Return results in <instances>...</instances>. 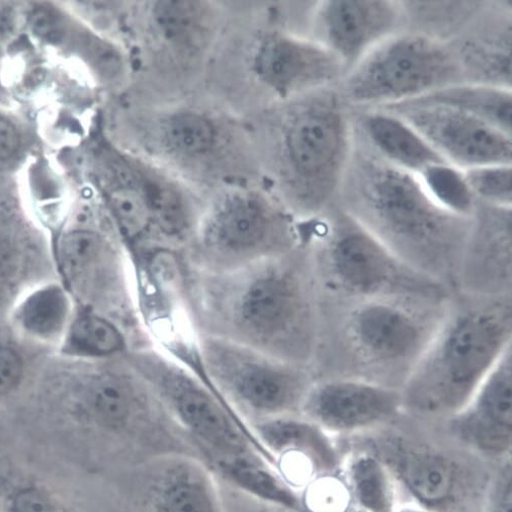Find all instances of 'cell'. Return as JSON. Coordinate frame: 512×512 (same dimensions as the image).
I'll return each instance as SVG.
<instances>
[{
    "label": "cell",
    "instance_id": "f1b7e54d",
    "mask_svg": "<svg viewBox=\"0 0 512 512\" xmlns=\"http://www.w3.org/2000/svg\"><path fill=\"white\" fill-rule=\"evenodd\" d=\"M420 175L425 190L441 207L459 217H474L478 200L463 173L450 164H434Z\"/></svg>",
    "mask_w": 512,
    "mask_h": 512
},
{
    "label": "cell",
    "instance_id": "30bf717a",
    "mask_svg": "<svg viewBox=\"0 0 512 512\" xmlns=\"http://www.w3.org/2000/svg\"><path fill=\"white\" fill-rule=\"evenodd\" d=\"M341 325L346 355L358 377L402 390L450 309L403 298L352 301Z\"/></svg>",
    "mask_w": 512,
    "mask_h": 512
},
{
    "label": "cell",
    "instance_id": "4dcf8cb0",
    "mask_svg": "<svg viewBox=\"0 0 512 512\" xmlns=\"http://www.w3.org/2000/svg\"><path fill=\"white\" fill-rule=\"evenodd\" d=\"M464 177L478 201L511 208V164L472 167L466 170Z\"/></svg>",
    "mask_w": 512,
    "mask_h": 512
},
{
    "label": "cell",
    "instance_id": "9a60e30c",
    "mask_svg": "<svg viewBox=\"0 0 512 512\" xmlns=\"http://www.w3.org/2000/svg\"><path fill=\"white\" fill-rule=\"evenodd\" d=\"M381 107L409 124L448 161L469 168L511 164V136L475 116L449 107L410 102Z\"/></svg>",
    "mask_w": 512,
    "mask_h": 512
},
{
    "label": "cell",
    "instance_id": "603a6c76",
    "mask_svg": "<svg viewBox=\"0 0 512 512\" xmlns=\"http://www.w3.org/2000/svg\"><path fill=\"white\" fill-rule=\"evenodd\" d=\"M359 123L374 152L408 172L421 173L430 165L449 164L428 141L392 113H364Z\"/></svg>",
    "mask_w": 512,
    "mask_h": 512
},
{
    "label": "cell",
    "instance_id": "8fae6325",
    "mask_svg": "<svg viewBox=\"0 0 512 512\" xmlns=\"http://www.w3.org/2000/svg\"><path fill=\"white\" fill-rule=\"evenodd\" d=\"M198 338L204 377L248 424L300 413L313 385L308 368L224 338Z\"/></svg>",
    "mask_w": 512,
    "mask_h": 512
},
{
    "label": "cell",
    "instance_id": "d4e9b609",
    "mask_svg": "<svg viewBox=\"0 0 512 512\" xmlns=\"http://www.w3.org/2000/svg\"><path fill=\"white\" fill-rule=\"evenodd\" d=\"M406 102L457 109L511 136L512 97L511 92L504 88L462 83Z\"/></svg>",
    "mask_w": 512,
    "mask_h": 512
},
{
    "label": "cell",
    "instance_id": "4316f807",
    "mask_svg": "<svg viewBox=\"0 0 512 512\" xmlns=\"http://www.w3.org/2000/svg\"><path fill=\"white\" fill-rule=\"evenodd\" d=\"M349 481L363 512H395L393 477L385 462L370 453L354 457L349 465Z\"/></svg>",
    "mask_w": 512,
    "mask_h": 512
},
{
    "label": "cell",
    "instance_id": "f546056e",
    "mask_svg": "<svg viewBox=\"0 0 512 512\" xmlns=\"http://www.w3.org/2000/svg\"><path fill=\"white\" fill-rule=\"evenodd\" d=\"M0 512L71 511L49 484L32 476H22L0 488Z\"/></svg>",
    "mask_w": 512,
    "mask_h": 512
},
{
    "label": "cell",
    "instance_id": "9c48e42d",
    "mask_svg": "<svg viewBox=\"0 0 512 512\" xmlns=\"http://www.w3.org/2000/svg\"><path fill=\"white\" fill-rule=\"evenodd\" d=\"M314 221L315 267L329 291L350 302L376 298L447 302V286L403 262L346 210Z\"/></svg>",
    "mask_w": 512,
    "mask_h": 512
},
{
    "label": "cell",
    "instance_id": "83f0119b",
    "mask_svg": "<svg viewBox=\"0 0 512 512\" xmlns=\"http://www.w3.org/2000/svg\"><path fill=\"white\" fill-rule=\"evenodd\" d=\"M66 347L70 354L76 356L106 359L124 354L127 340L110 320L96 314H84L71 325Z\"/></svg>",
    "mask_w": 512,
    "mask_h": 512
},
{
    "label": "cell",
    "instance_id": "5b68a950",
    "mask_svg": "<svg viewBox=\"0 0 512 512\" xmlns=\"http://www.w3.org/2000/svg\"><path fill=\"white\" fill-rule=\"evenodd\" d=\"M511 331L509 300L486 298L449 310L402 387L404 407L424 415H456L511 348Z\"/></svg>",
    "mask_w": 512,
    "mask_h": 512
},
{
    "label": "cell",
    "instance_id": "836d02e7",
    "mask_svg": "<svg viewBox=\"0 0 512 512\" xmlns=\"http://www.w3.org/2000/svg\"><path fill=\"white\" fill-rule=\"evenodd\" d=\"M20 147V136L13 124L0 118V166L9 164Z\"/></svg>",
    "mask_w": 512,
    "mask_h": 512
},
{
    "label": "cell",
    "instance_id": "d6986e66",
    "mask_svg": "<svg viewBox=\"0 0 512 512\" xmlns=\"http://www.w3.org/2000/svg\"><path fill=\"white\" fill-rule=\"evenodd\" d=\"M457 283L478 297L511 291V208L478 201Z\"/></svg>",
    "mask_w": 512,
    "mask_h": 512
},
{
    "label": "cell",
    "instance_id": "cb8c5ba5",
    "mask_svg": "<svg viewBox=\"0 0 512 512\" xmlns=\"http://www.w3.org/2000/svg\"><path fill=\"white\" fill-rule=\"evenodd\" d=\"M60 249L63 267L71 278L97 282L104 290L115 281L122 266L115 248L94 231L66 234Z\"/></svg>",
    "mask_w": 512,
    "mask_h": 512
},
{
    "label": "cell",
    "instance_id": "7c38bea8",
    "mask_svg": "<svg viewBox=\"0 0 512 512\" xmlns=\"http://www.w3.org/2000/svg\"><path fill=\"white\" fill-rule=\"evenodd\" d=\"M465 76L458 51L426 36L404 35L362 59L343 96L354 104H398L452 87Z\"/></svg>",
    "mask_w": 512,
    "mask_h": 512
},
{
    "label": "cell",
    "instance_id": "52a82bcc",
    "mask_svg": "<svg viewBox=\"0 0 512 512\" xmlns=\"http://www.w3.org/2000/svg\"><path fill=\"white\" fill-rule=\"evenodd\" d=\"M124 357L180 426L204 464L264 457L276 465L250 425L199 373L152 348H136Z\"/></svg>",
    "mask_w": 512,
    "mask_h": 512
},
{
    "label": "cell",
    "instance_id": "ffe728a7",
    "mask_svg": "<svg viewBox=\"0 0 512 512\" xmlns=\"http://www.w3.org/2000/svg\"><path fill=\"white\" fill-rule=\"evenodd\" d=\"M453 419L457 435L478 451L498 457L511 450V348L504 353L468 404Z\"/></svg>",
    "mask_w": 512,
    "mask_h": 512
},
{
    "label": "cell",
    "instance_id": "7402d4cb",
    "mask_svg": "<svg viewBox=\"0 0 512 512\" xmlns=\"http://www.w3.org/2000/svg\"><path fill=\"white\" fill-rule=\"evenodd\" d=\"M249 425L274 457L283 478L298 463H306L317 472H330L337 465V456L327 433L303 415H284Z\"/></svg>",
    "mask_w": 512,
    "mask_h": 512
},
{
    "label": "cell",
    "instance_id": "ac0fdd59",
    "mask_svg": "<svg viewBox=\"0 0 512 512\" xmlns=\"http://www.w3.org/2000/svg\"><path fill=\"white\" fill-rule=\"evenodd\" d=\"M139 469L147 512H229L218 479L195 456L166 455Z\"/></svg>",
    "mask_w": 512,
    "mask_h": 512
},
{
    "label": "cell",
    "instance_id": "44dd1931",
    "mask_svg": "<svg viewBox=\"0 0 512 512\" xmlns=\"http://www.w3.org/2000/svg\"><path fill=\"white\" fill-rule=\"evenodd\" d=\"M402 12L391 2L333 0L323 5L317 29L324 46L346 69L358 64L365 53L402 23Z\"/></svg>",
    "mask_w": 512,
    "mask_h": 512
},
{
    "label": "cell",
    "instance_id": "8d00e7d4",
    "mask_svg": "<svg viewBox=\"0 0 512 512\" xmlns=\"http://www.w3.org/2000/svg\"><path fill=\"white\" fill-rule=\"evenodd\" d=\"M361 512H363V511H361Z\"/></svg>",
    "mask_w": 512,
    "mask_h": 512
},
{
    "label": "cell",
    "instance_id": "6da1fadb",
    "mask_svg": "<svg viewBox=\"0 0 512 512\" xmlns=\"http://www.w3.org/2000/svg\"><path fill=\"white\" fill-rule=\"evenodd\" d=\"M297 249L233 272L197 271L190 277L186 299L200 334L307 368L317 348L318 322Z\"/></svg>",
    "mask_w": 512,
    "mask_h": 512
},
{
    "label": "cell",
    "instance_id": "277c9868",
    "mask_svg": "<svg viewBox=\"0 0 512 512\" xmlns=\"http://www.w3.org/2000/svg\"><path fill=\"white\" fill-rule=\"evenodd\" d=\"M346 211L416 271L449 287L457 283L473 218L441 207L411 172L375 152L351 157Z\"/></svg>",
    "mask_w": 512,
    "mask_h": 512
},
{
    "label": "cell",
    "instance_id": "e0dca14e",
    "mask_svg": "<svg viewBox=\"0 0 512 512\" xmlns=\"http://www.w3.org/2000/svg\"><path fill=\"white\" fill-rule=\"evenodd\" d=\"M385 464L422 509L460 512L473 502L477 478L452 455L431 447L396 445Z\"/></svg>",
    "mask_w": 512,
    "mask_h": 512
},
{
    "label": "cell",
    "instance_id": "3957f363",
    "mask_svg": "<svg viewBox=\"0 0 512 512\" xmlns=\"http://www.w3.org/2000/svg\"><path fill=\"white\" fill-rule=\"evenodd\" d=\"M262 173L294 216H322L343 187L351 161V126L341 96L328 88L275 104L251 124Z\"/></svg>",
    "mask_w": 512,
    "mask_h": 512
},
{
    "label": "cell",
    "instance_id": "e575fe53",
    "mask_svg": "<svg viewBox=\"0 0 512 512\" xmlns=\"http://www.w3.org/2000/svg\"><path fill=\"white\" fill-rule=\"evenodd\" d=\"M12 251L4 241L0 240V277L8 274L12 268Z\"/></svg>",
    "mask_w": 512,
    "mask_h": 512
},
{
    "label": "cell",
    "instance_id": "484cf974",
    "mask_svg": "<svg viewBox=\"0 0 512 512\" xmlns=\"http://www.w3.org/2000/svg\"><path fill=\"white\" fill-rule=\"evenodd\" d=\"M70 302L62 288L41 287L29 294L19 305L16 319L30 336L40 340L58 337L66 327Z\"/></svg>",
    "mask_w": 512,
    "mask_h": 512
},
{
    "label": "cell",
    "instance_id": "ba28073f",
    "mask_svg": "<svg viewBox=\"0 0 512 512\" xmlns=\"http://www.w3.org/2000/svg\"><path fill=\"white\" fill-rule=\"evenodd\" d=\"M302 241L295 217L277 197L255 185L212 194L192 243L197 271L233 272L296 250Z\"/></svg>",
    "mask_w": 512,
    "mask_h": 512
},
{
    "label": "cell",
    "instance_id": "5bb4252c",
    "mask_svg": "<svg viewBox=\"0 0 512 512\" xmlns=\"http://www.w3.org/2000/svg\"><path fill=\"white\" fill-rule=\"evenodd\" d=\"M118 184L109 206L120 234L136 246L174 225L189 202L188 186L166 170L133 153L118 161Z\"/></svg>",
    "mask_w": 512,
    "mask_h": 512
},
{
    "label": "cell",
    "instance_id": "d6a6232c",
    "mask_svg": "<svg viewBox=\"0 0 512 512\" xmlns=\"http://www.w3.org/2000/svg\"><path fill=\"white\" fill-rule=\"evenodd\" d=\"M23 375V362L11 348L0 346V398L10 394Z\"/></svg>",
    "mask_w": 512,
    "mask_h": 512
},
{
    "label": "cell",
    "instance_id": "4fadbf2b",
    "mask_svg": "<svg viewBox=\"0 0 512 512\" xmlns=\"http://www.w3.org/2000/svg\"><path fill=\"white\" fill-rule=\"evenodd\" d=\"M222 27V14L212 4L154 2L142 12L138 36L148 65L185 89L208 67Z\"/></svg>",
    "mask_w": 512,
    "mask_h": 512
},
{
    "label": "cell",
    "instance_id": "2e32d148",
    "mask_svg": "<svg viewBox=\"0 0 512 512\" xmlns=\"http://www.w3.org/2000/svg\"><path fill=\"white\" fill-rule=\"evenodd\" d=\"M403 407L399 389L340 376L313 383L300 413L326 433L351 434L376 428Z\"/></svg>",
    "mask_w": 512,
    "mask_h": 512
},
{
    "label": "cell",
    "instance_id": "8992f818",
    "mask_svg": "<svg viewBox=\"0 0 512 512\" xmlns=\"http://www.w3.org/2000/svg\"><path fill=\"white\" fill-rule=\"evenodd\" d=\"M208 67L221 87L246 96L250 111L267 108L300 95L328 88L346 70L323 44L275 28L226 33ZM228 93L229 94H231Z\"/></svg>",
    "mask_w": 512,
    "mask_h": 512
},
{
    "label": "cell",
    "instance_id": "d590c367",
    "mask_svg": "<svg viewBox=\"0 0 512 512\" xmlns=\"http://www.w3.org/2000/svg\"><path fill=\"white\" fill-rule=\"evenodd\" d=\"M399 512H432V511H429V510H425V509H422V508H404L402 510H400Z\"/></svg>",
    "mask_w": 512,
    "mask_h": 512
},
{
    "label": "cell",
    "instance_id": "1f68e13d",
    "mask_svg": "<svg viewBox=\"0 0 512 512\" xmlns=\"http://www.w3.org/2000/svg\"><path fill=\"white\" fill-rule=\"evenodd\" d=\"M485 512H512L511 465L506 464L493 481Z\"/></svg>",
    "mask_w": 512,
    "mask_h": 512
},
{
    "label": "cell",
    "instance_id": "7a4b0ae2",
    "mask_svg": "<svg viewBox=\"0 0 512 512\" xmlns=\"http://www.w3.org/2000/svg\"><path fill=\"white\" fill-rule=\"evenodd\" d=\"M168 100L128 106L121 116L128 152L212 194L262 174L251 130L233 110L219 100Z\"/></svg>",
    "mask_w": 512,
    "mask_h": 512
}]
</instances>
